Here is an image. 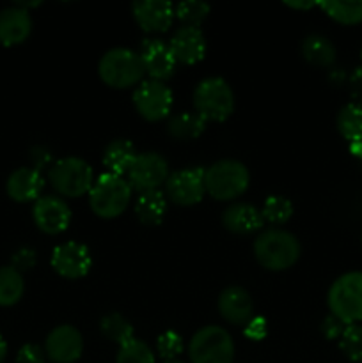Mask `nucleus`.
I'll return each instance as SVG.
<instances>
[{
    "mask_svg": "<svg viewBox=\"0 0 362 363\" xmlns=\"http://www.w3.org/2000/svg\"><path fill=\"white\" fill-rule=\"evenodd\" d=\"M84 339L71 325H60L48 333L45 342V354L55 363H75L82 357Z\"/></svg>",
    "mask_w": 362,
    "mask_h": 363,
    "instance_id": "nucleus-13",
    "label": "nucleus"
},
{
    "mask_svg": "<svg viewBox=\"0 0 362 363\" xmlns=\"http://www.w3.org/2000/svg\"><path fill=\"white\" fill-rule=\"evenodd\" d=\"M192 363H233L234 342L227 330L220 326H204L192 337L188 344Z\"/></svg>",
    "mask_w": 362,
    "mask_h": 363,
    "instance_id": "nucleus-8",
    "label": "nucleus"
},
{
    "mask_svg": "<svg viewBox=\"0 0 362 363\" xmlns=\"http://www.w3.org/2000/svg\"><path fill=\"white\" fill-rule=\"evenodd\" d=\"M219 312L231 325H247L252 319V312H254L251 294L240 286L227 287L219 296Z\"/></svg>",
    "mask_w": 362,
    "mask_h": 363,
    "instance_id": "nucleus-18",
    "label": "nucleus"
},
{
    "mask_svg": "<svg viewBox=\"0 0 362 363\" xmlns=\"http://www.w3.org/2000/svg\"><path fill=\"white\" fill-rule=\"evenodd\" d=\"M327 301L332 315L344 325H357L362 321V272L341 275L330 286Z\"/></svg>",
    "mask_w": 362,
    "mask_h": 363,
    "instance_id": "nucleus-6",
    "label": "nucleus"
},
{
    "mask_svg": "<svg viewBox=\"0 0 362 363\" xmlns=\"http://www.w3.org/2000/svg\"><path fill=\"white\" fill-rule=\"evenodd\" d=\"M131 191L128 179L105 172L94 181L89 191V206L99 218H117L130 204Z\"/></svg>",
    "mask_w": 362,
    "mask_h": 363,
    "instance_id": "nucleus-2",
    "label": "nucleus"
},
{
    "mask_svg": "<svg viewBox=\"0 0 362 363\" xmlns=\"http://www.w3.org/2000/svg\"><path fill=\"white\" fill-rule=\"evenodd\" d=\"M350 92L353 96L357 105H362V67H357V69L351 73L350 77Z\"/></svg>",
    "mask_w": 362,
    "mask_h": 363,
    "instance_id": "nucleus-39",
    "label": "nucleus"
},
{
    "mask_svg": "<svg viewBox=\"0 0 362 363\" xmlns=\"http://www.w3.org/2000/svg\"><path fill=\"white\" fill-rule=\"evenodd\" d=\"M91 266V252L85 245L77 243V241H67V243L59 245L52 254V268L64 279H82V277L87 275Z\"/></svg>",
    "mask_w": 362,
    "mask_h": 363,
    "instance_id": "nucleus-12",
    "label": "nucleus"
},
{
    "mask_svg": "<svg viewBox=\"0 0 362 363\" xmlns=\"http://www.w3.org/2000/svg\"><path fill=\"white\" fill-rule=\"evenodd\" d=\"M268 333L266 328V321L263 318H252L251 321L245 325V337L251 340H263Z\"/></svg>",
    "mask_w": 362,
    "mask_h": 363,
    "instance_id": "nucleus-38",
    "label": "nucleus"
},
{
    "mask_svg": "<svg viewBox=\"0 0 362 363\" xmlns=\"http://www.w3.org/2000/svg\"><path fill=\"white\" fill-rule=\"evenodd\" d=\"M165 194L170 202L177 206H194L202 201L206 194L204 169H183L169 174L165 183Z\"/></svg>",
    "mask_w": 362,
    "mask_h": 363,
    "instance_id": "nucleus-11",
    "label": "nucleus"
},
{
    "mask_svg": "<svg viewBox=\"0 0 362 363\" xmlns=\"http://www.w3.org/2000/svg\"><path fill=\"white\" fill-rule=\"evenodd\" d=\"M48 181L62 197L77 199L89 194L94 184V172L85 160L77 156L57 160L48 170Z\"/></svg>",
    "mask_w": 362,
    "mask_h": 363,
    "instance_id": "nucleus-5",
    "label": "nucleus"
},
{
    "mask_svg": "<svg viewBox=\"0 0 362 363\" xmlns=\"http://www.w3.org/2000/svg\"><path fill=\"white\" fill-rule=\"evenodd\" d=\"M32 32V18L27 9L20 6L6 7L0 11V43L14 46L23 43Z\"/></svg>",
    "mask_w": 362,
    "mask_h": 363,
    "instance_id": "nucleus-19",
    "label": "nucleus"
},
{
    "mask_svg": "<svg viewBox=\"0 0 362 363\" xmlns=\"http://www.w3.org/2000/svg\"><path fill=\"white\" fill-rule=\"evenodd\" d=\"M169 50L177 64H187V66H190V64L202 60V57H204L206 39L202 35L201 28L181 27L170 38Z\"/></svg>",
    "mask_w": 362,
    "mask_h": 363,
    "instance_id": "nucleus-17",
    "label": "nucleus"
},
{
    "mask_svg": "<svg viewBox=\"0 0 362 363\" xmlns=\"http://www.w3.org/2000/svg\"><path fill=\"white\" fill-rule=\"evenodd\" d=\"M318 6L329 14L332 20L343 25H355L362 21V0H351V2H318Z\"/></svg>",
    "mask_w": 362,
    "mask_h": 363,
    "instance_id": "nucleus-29",
    "label": "nucleus"
},
{
    "mask_svg": "<svg viewBox=\"0 0 362 363\" xmlns=\"http://www.w3.org/2000/svg\"><path fill=\"white\" fill-rule=\"evenodd\" d=\"M337 130L350 144L362 140V105H344L337 113Z\"/></svg>",
    "mask_w": 362,
    "mask_h": 363,
    "instance_id": "nucleus-27",
    "label": "nucleus"
},
{
    "mask_svg": "<svg viewBox=\"0 0 362 363\" xmlns=\"http://www.w3.org/2000/svg\"><path fill=\"white\" fill-rule=\"evenodd\" d=\"M287 7H293V9H311V7L318 6V2H286Z\"/></svg>",
    "mask_w": 362,
    "mask_h": 363,
    "instance_id": "nucleus-41",
    "label": "nucleus"
},
{
    "mask_svg": "<svg viewBox=\"0 0 362 363\" xmlns=\"http://www.w3.org/2000/svg\"><path fill=\"white\" fill-rule=\"evenodd\" d=\"M361 57H362V50H361Z\"/></svg>",
    "mask_w": 362,
    "mask_h": 363,
    "instance_id": "nucleus-45",
    "label": "nucleus"
},
{
    "mask_svg": "<svg viewBox=\"0 0 362 363\" xmlns=\"http://www.w3.org/2000/svg\"><path fill=\"white\" fill-rule=\"evenodd\" d=\"M135 158H137L135 145L130 140L117 138V140H112L105 147V152H103V165H105L109 174L124 176V174H128Z\"/></svg>",
    "mask_w": 362,
    "mask_h": 363,
    "instance_id": "nucleus-23",
    "label": "nucleus"
},
{
    "mask_svg": "<svg viewBox=\"0 0 362 363\" xmlns=\"http://www.w3.org/2000/svg\"><path fill=\"white\" fill-rule=\"evenodd\" d=\"M31 155H32V156H31L32 162L35 163V167H34L35 170L43 169V167H45L46 163H50V160H52V156H50V152L46 151V149H43V147H34V149H32Z\"/></svg>",
    "mask_w": 362,
    "mask_h": 363,
    "instance_id": "nucleus-40",
    "label": "nucleus"
},
{
    "mask_svg": "<svg viewBox=\"0 0 362 363\" xmlns=\"http://www.w3.org/2000/svg\"><path fill=\"white\" fill-rule=\"evenodd\" d=\"M261 215L265 222L272 225H283L293 215V204L283 195H270L263 204Z\"/></svg>",
    "mask_w": 362,
    "mask_h": 363,
    "instance_id": "nucleus-31",
    "label": "nucleus"
},
{
    "mask_svg": "<svg viewBox=\"0 0 362 363\" xmlns=\"http://www.w3.org/2000/svg\"><path fill=\"white\" fill-rule=\"evenodd\" d=\"M350 152L355 156V158L362 160V140L351 142V144H350Z\"/></svg>",
    "mask_w": 362,
    "mask_h": 363,
    "instance_id": "nucleus-42",
    "label": "nucleus"
},
{
    "mask_svg": "<svg viewBox=\"0 0 362 363\" xmlns=\"http://www.w3.org/2000/svg\"><path fill=\"white\" fill-rule=\"evenodd\" d=\"M6 354H7V344L6 340H4V337L0 335V363H4V360H6Z\"/></svg>",
    "mask_w": 362,
    "mask_h": 363,
    "instance_id": "nucleus-43",
    "label": "nucleus"
},
{
    "mask_svg": "<svg viewBox=\"0 0 362 363\" xmlns=\"http://www.w3.org/2000/svg\"><path fill=\"white\" fill-rule=\"evenodd\" d=\"M169 179V163L158 152H141L128 170V183L131 190L144 191L158 190Z\"/></svg>",
    "mask_w": 362,
    "mask_h": 363,
    "instance_id": "nucleus-9",
    "label": "nucleus"
},
{
    "mask_svg": "<svg viewBox=\"0 0 362 363\" xmlns=\"http://www.w3.org/2000/svg\"><path fill=\"white\" fill-rule=\"evenodd\" d=\"M165 213L167 201L162 191L153 190L138 194L137 201H135V215H137L138 222L148 227L160 225L165 218Z\"/></svg>",
    "mask_w": 362,
    "mask_h": 363,
    "instance_id": "nucleus-22",
    "label": "nucleus"
},
{
    "mask_svg": "<svg viewBox=\"0 0 362 363\" xmlns=\"http://www.w3.org/2000/svg\"><path fill=\"white\" fill-rule=\"evenodd\" d=\"M195 113L208 123H222L233 113L234 94L224 78H206L195 87L194 92Z\"/></svg>",
    "mask_w": 362,
    "mask_h": 363,
    "instance_id": "nucleus-7",
    "label": "nucleus"
},
{
    "mask_svg": "<svg viewBox=\"0 0 362 363\" xmlns=\"http://www.w3.org/2000/svg\"><path fill=\"white\" fill-rule=\"evenodd\" d=\"M156 350H158V354L163 358V360H177V357L183 351V339H181L180 333L172 332H163L162 335L158 337V342H156Z\"/></svg>",
    "mask_w": 362,
    "mask_h": 363,
    "instance_id": "nucleus-34",
    "label": "nucleus"
},
{
    "mask_svg": "<svg viewBox=\"0 0 362 363\" xmlns=\"http://www.w3.org/2000/svg\"><path fill=\"white\" fill-rule=\"evenodd\" d=\"M135 21L146 32H167L174 21V6L165 0H141L131 6Z\"/></svg>",
    "mask_w": 362,
    "mask_h": 363,
    "instance_id": "nucleus-15",
    "label": "nucleus"
},
{
    "mask_svg": "<svg viewBox=\"0 0 362 363\" xmlns=\"http://www.w3.org/2000/svg\"><path fill=\"white\" fill-rule=\"evenodd\" d=\"M302 55L307 62L319 67H329L336 62V46L329 38L319 34H311L302 43Z\"/></svg>",
    "mask_w": 362,
    "mask_h": 363,
    "instance_id": "nucleus-24",
    "label": "nucleus"
},
{
    "mask_svg": "<svg viewBox=\"0 0 362 363\" xmlns=\"http://www.w3.org/2000/svg\"><path fill=\"white\" fill-rule=\"evenodd\" d=\"M339 347L351 362H362V325H348L339 339Z\"/></svg>",
    "mask_w": 362,
    "mask_h": 363,
    "instance_id": "nucleus-33",
    "label": "nucleus"
},
{
    "mask_svg": "<svg viewBox=\"0 0 362 363\" xmlns=\"http://www.w3.org/2000/svg\"><path fill=\"white\" fill-rule=\"evenodd\" d=\"M302 247L297 238L283 229H268L254 241V255L270 272H284L300 259Z\"/></svg>",
    "mask_w": 362,
    "mask_h": 363,
    "instance_id": "nucleus-1",
    "label": "nucleus"
},
{
    "mask_svg": "<svg viewBox=\"0 0 362 363\" xmlns=\"http://www.w3.org/2000/svg\"><path fill=\"white\" fill-rule=\"evenodd\" d=\"M11 262H13V268L18 269V272H27V269L34 268L35 264V252L32 250V248H20L18 252H14L13 254V259H11Z\"/></svg>",
    "mask_w": 362,
    "mask_h": 363,
    "instance_id": "nucleus-35",
    "label": "nucleus"
},
{
    "mask_svg": "<svg viewBox=\"0 0 362 363\" xmlns=\"http://www.w3.org/2000/svg\"><path fill=\"white\" fill-rule=\"evenodd\" d=\"M222 223L233 234H252L258 233L265 225V218L258 208L238 202V204H231L224 211Z\"/></svg>",
    "mask_w": 362,
    "mask_h": 363,
    "instance_id": "nucleus-21",
    "label": "nucleus"
},
{
    "mask_svg": "<svg viewBox=\"0 0 362 363\" xmlns=\"http://www.w3.org/2000/svg\"><path fill=\"white\" fill-rule=\"evenodd\" d=\"M346 326L348 325H344L341 319H337L336 315L330 314L323 319L322 332L329 340H336V339H341V335H343V332L346 330Z\"/></svg>",
    "mask_w": 362,
    "mask_h": 363,
    "instance_id": "nucleus-36",
    "label": "nucleus"
},
{
    "mask_svg": "<svg viewBox=\"0 0 362 363\" xmlns=\"http://www.w3.org/2000/svg\"><path fill=\"white\" fill-rule=\"evenodd\" d=\"M172 91L167 87L163 82L158 80H144L137 85L133 92V105L135 110L144 117L146 121L165 119L172 108Z\"/></svg>",
    "mask_w": 362,
    "mask_h": 363,
    "instance_id": "nucleus-10",
    "label": "nucleus"
},
{
    "mask_svg": "<svg viewBox=\"0 0 362 363\" xmlns=\"http://www.w3.org/2000/svg\"><path fill=\"white\" fill-rule=\"evenodd\" d=\"M32 216L39 230L46 234H60L70 227L71 209L62 199L46 195L39 197L32 208Z\"/></svg>",
    "mask_w": 362,
    "mask_h": 363,
    "instance_id": "nucleus-14",
    "label": "nucleus"
},
{
    "mask_svg": "<svg viewBox=\"0 0 362 363\" xmlns=\"http://www.w3.org/2000/svg\"><path fill=\"white\" fill-rule=\"evenodd\" d=\"M212 7L206 2H199V0H188V2H180L174 6V18L183 23V27H195L206 20Z\"/></svg>",
    "mask_w": 362,
    "mask_h": 363,
    "instance_id": "nucleus-30",
    "label": "nucleus"
},
{
    "mask_svg": "<svg viewBox=\"0 0 362 363\" xmlns=\"http://www.w3.org/2000/svg\"><path fill=\"white\" fill-rule=\"evenodd\" d=\"M138 55L144 64V71L151 77V80H167L172 77L174 69H176L177 62L170 53L169 45L160 39H146Z\"/></svg>",
    "mask_w": 362,
    "mask_h": 363,
    "instance_id": "nucleus-16",
    "label": "nucleus"
},
{
    "mask_svg": "<svg viewBox=\"0 0 362 363\" xmlns=\"http://www.w3.org/2000/svg\"><path fill=\"white\" fill-rule=\"evenodd\" d=\"M45 186L41 172L35 170L34 167H21L16 169L9 177H7L6 190L13 201L16 202H28L38 201L39 194Z\"/></svg>",
    "mask_w": 362,
    "mask_h": 363,
    "instance_id": "nucleus-20",
    "label": "nucleus"
},
{
    "mask_svg": "<svg viewBox=\"0 0 362 363\" xmlns=\"http://www.w3.org/2000/svg\"><path fill=\"white\" fill-rule=\"evenodd\" d=\"M116 363H155V357L148 344L133 339L119 347Z\"/></svg>",
    "mask_w": 362,
    "mask_h": 363,
    "instance_id": "nucleus-32",
    "label": "nucleus"
},
{
    "mask_svg": "<svg viewBox=\"0 0 362 363\" xmlns=\"http://www.w3.org/2000/svg\"><path fill=\"white\" fill-rule=\"evenodd\" d=\"M163 363H185V362H181V360H167V362H163Z\"/></svg>",
    "mask_w": 362,
    "mask_h": 363,
    "instance_id": "nucleus-44",
    "label": "nucleus"
},
{
    "mask_svg": "<svg viewBox=\"0 0 362 363\" xmlns=\"http://www.w3.org/2000/svg\"><path fill=\"white\" fill-rule=\"evenodd\" d=\"M18 363H45V350L35 344H25L16 357Z\"/></svg>",
    "mask_w": 362,
    "mask_h": 363,
    "instance_id": "nucleus-37",
    "label": "nucleus"
},
{
    "mask_svg": "<svg viewBox=\"0 0 362 363\" xmlns=\"http://www.w3.org/2000/svg\"><path fill=\"white\" fill-rule=\"evenodd\" d=\"M206 128V121L195 112L174 113L167 121V131L176 140H194L201 137Z\"/></svg>",
    "mask_w": 362,
    "mask_h": 363,
    "instance_id": "nucleus-25",
    "label": "nucleus"
},
{
    "mask_svg": "<svg viewBox=\"0 0 362 363\" xmlns=\"http://www.w3.org/2000/svg\"><path fill=\"white\" fill-rule=\"evenodd\" d=\"M98 73L109 87L128 89L141 84L146 71L137 52L130 48H112L99 59Z\"/></svg>",
    "mask_w": 362,
    "mask_h": 363,
    "instance_id": "nucleus-4",
    "label": "nucleus"
},
{
    "mask_svg": "<svg viewBox=\"0 0 362 363\" xmlns=\"http://www.w3.org/2000/svg\"><path fill=\"white\" fill-rule=\"evenodd\" d=\"M25 282L23 277L13 266H2L0 268V305L11 307L18 303L23 296Z\"/></svg>",
    "mask_w": 362,
    "mask_h": 363,
    "instance_id": "nucleus-26",
    "label": "nucleus"
},
{
    "mask_svg": "<svg viewBox=\"0 0 362 363\" xmlns=\"http://www.w3.org/2000/svg\"><path fill=\"white\" fill-rule=\"evenodd\" d=\"M99 330H102L105 339L119 344V347L135 339L133 326L130 325L128 319H124L123 315L117 314V312H114V314H106L105 318L102 319V323H99Z\"/></svg>",
    "mask_w": 362,
    "mask_h": 363,
    "instance_id": "nucleus-28",
    "label": "nucleus"
},
{
    "mask_svg": "<svg viewBox=\"0 0 362 363\" xmlns=\"http://www.w3.org/2000/svg\"><path fill=\"white\" fill-rule=\"evenodd\" d=\"M248 170L238 160H220L204 169L206 194L215 201L226 202L238 199L248 188Z\"/></svg>",
    "mask_w": 362,
    "mask_h": 363,
    "instance_id": "nucleus-3",
    "label": "nucleus"
}]
</instances>
